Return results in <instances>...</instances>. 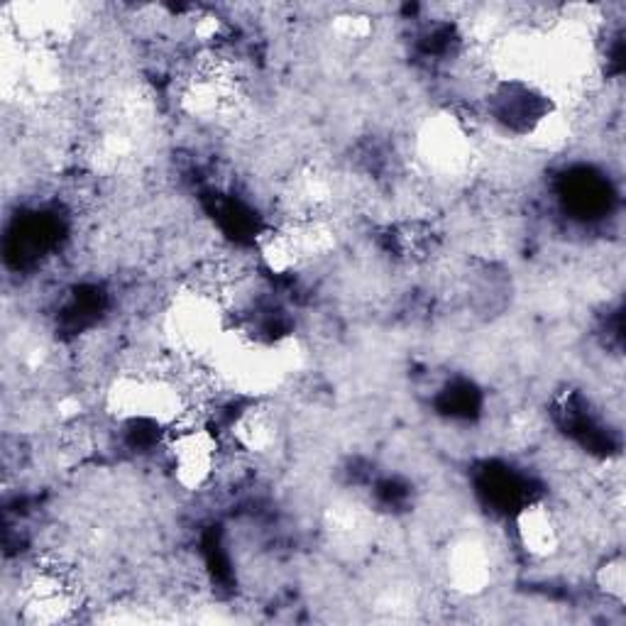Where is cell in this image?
Returning a JSON list of instances; mask_svg holds the SVG:
<instances>
[{"mask_svg": "<svg viewBox=\"0 0 626 626\" xmlns=\"http://www.w3.org/2000/svg\"><path fill=\"white\" fill-rule=\"evenodd\" d=\"M517 541L527 555L545 561L563 545V519L549 502H529L514 521Z\"/></svg>", "mask_w": 626, "mask_h": 626, "instance_id": "cell-1", "label": "cell"}, {"mask_svg": "<svg viewBox=\"0 0 626 626\" xmlns=\"http://www.w3.org/2000/svg\"><path fill=\"white\" fill-rule=\"evenodd\" d=\"M489 577V555L480 543H463L450 558V580L458 590H477Z\"/></svg>", "mask_w": 626, "mask_h": 626, "instance_id": "cell-2", "label": "cell"}, {"mask_svg": "<svg viewBox=\"0 0 626 626\" xmlns=\"http://www.w3.org/2000/svg\"><path fill=\"white\" fill-rule=\"evenodd\" d=\"M595 580L597 587L607 595V600H614L622 605L626 595V575H624V558L619 553L607 558V561L600 565Z\"/></svg>", "mask_w": 626, "mask_h": 626, "instance_id": "cell-3", "label": "cell"}]
</instances>
